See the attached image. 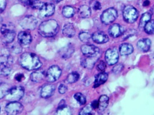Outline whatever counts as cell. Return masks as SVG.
Masks as SVG:
<instances>
[{"mask_svg":"<svg viewBox=\"0 0 154 115\" xmlns=\"http://www.w3.org/2000/svg\"><path fill=\"white\" fill-rule=\"evenodd\" d=\"M19 62L22 67L28 70H37L42 66L38 57L35 53L30 52L22 54L19 59Z\"/></svg>","mask_w":154,"mask_h":115,"instance_id":"obj_1","label":"cell"},{"mask_svg":"<svg viewBox=\"0 0 154 115\" xmlns=\"http://www.w3.org/2000/svg\"><path fill=\"white\" fill-rule=\"evenodd\" d=\"M59 26L57 22L50 19L42 22L38 28V33L44 37H52L59 31Z\"/></svg>","mask_w":154,"mask_h":115,"instance_id":"obj_2","label":"cell"},{"mask_svg":"<svg viewBox=\"0 0 154 115\" xmlns=\"http://www.w3.org/2000/svg\"><path fill=\"white\" fill-rule=\"evenodd\" d=\"M1 33L2 34V40L4 43L8 44L13 42L16 33L15 26L11 22L2 25L1 28Z\"/></svg>","mask_w":154,"mask_h":115,"instance_id":"obj_3","label":"cell"},{"mask_svg":"<svg viewBox=\"0 0 154 115\" xmlns=\"http://www.w3.org/2000/svg\"><path fill=\"white\" fill-rule=\"evenodd\" d=\"M123 18L128 23L135 22L138 17V12L131 5H127L123 10Z\"/></svg>","mask_w":154,"mask_h":115,"instance_id":"obj_4","label":"cell"},{"mask_svg":"<svg viewBox=\"0 0 154 115\" xmlns=\"http://www.w3.org/2000/svg\"><path fill=\"white\" fill-rule=\"evenodd\" d=\"M24 94V89L22 87H15L10 90L6 96L7 100L11 102L18 101L23 97Z\"/></svg>","mask_w":154,"mask_h":115,"instance_id":"obj_5","label":"cell"},{"mask_svg":"<svg viewBox=\"0 0 154 115\" xmlns=\"http://www.w3.org/2000/svg\"><path fill=\"white\" fill-rule=\"evenodd\" d=\"M118 17V12L114 8H109L102 13L100 19L102 22L106 25L113 22Z\"/></svg>","mask_w":154,"mask_h":115,"instance_id":"obj_6","label":"cell"},{"mask_svg":"<svg viewBox=\"0 0 154 115\" xmlns=\"http://www.w3.org/2000/svg\"><path fill=\"white\" fill-rule=\"evenodd\" d=\"M19 24L22 28L26 30L32 31L36 28L37 20L33 16L27 15L20 20Z\"/></svg>","mask_w":154,"mask_h":115,"instance_id":"obj_7","label":"cell"},{"mask_svg":"<svg viewBox=\"0 0 154 115\" xmlns=\"http://www.w3.org/2000/svg\"><path fill=\"white\" fill-rule=\"evenodd\" d=\"M62 70L60 67L57 65L50 67L46 74V78L48 81L53 83L56 81L61 75Z\"/></svg>","mask_w":154,"mask_h":115,"instance_id":"obj_8","label":"cell"},{"mask_svg":"<svg viewBox=\"0 0 154 115\" xmlns=\"http://www.w3.org/2000/svg\"><path fill=\"white\" fill-rule=\"evenodd\" d=\"M23 105L17 102H11L6 105L5 111L8 115H15L20 114L23 110Z\"/></svg>","mask_w":154,"mask_h":115,"instance_id":"obj_9","label":"cell"},{"mask_svg":"<svg viewBox=\"0 0 154 115\" xmlns=\"http://www.w3.org/2000/svg\"><path fill=\"white\" fill-rule=\"evenodd\" d=\"M82 53L85 57H93L98 55H101L99 48L92 44L83 45L81 47Z\"/></svg>","mask_w":154,"mask_h":115,"instance_id":"obj_10","label":"cell"},{"mask_svg":"<svg viewBox=\"0 0 154 115\" xmlns=\"http://www.w3.org/2000/svg\"><path fill=\"white\" fill-rule=\"evenodd\" d=\"M55 5L51 3H44L39 9L38 16L40 18L49 17L53 15L55 12Z\"/></svg>","mask_w":154,"mask_h":115,"instance_id":"obj_11","label":"cell"},{"mask_svg":"<svg viewBox=\"0 0 154 115\" xmlns=\"http://www.w3.org/2000/svg\"><path fill=\"white\" fill-rule=\"evenodd\" d=\"M119 52L115 48L109 49L105 53V59L109 65H113L116 63L119 60Z\"/></svg>","mask_w":154,"mask_h":115,"instance_id":"obj_12","label":"cell"},{"mask_svg":"<svg viewBox=\"0 0 154 115\" xmlns=\"http://www.w3.org/2000/svg\"><path fill=\"white\" fill-rule=\"evenodd\" d=\"M100 56L101 55H98L93 57L84 56V58H82L81 60L82 66L87 69H92L94 66L95 63L98 60Z\"/></svg>","mask_w":154,"mask_h":115,"instance_id":"obj_13","label":"cell"},{"mask_svg":"<svg viewBox=\"0 0 154 115\" xmlns=\"http://www.w3.org/2000/svg\"><path fill=\"white\" fill-rule=\"evenodd\" d=\"M18 40L19 43L20 45L27 46L32 42V36L28 31H20L18 34Z\"/></svg>","mask_w":154,"mask_h":115,"instance_id":"obj_14","label":"cell"},{"mask_svg":"<svg viewBox=\"0 0 154 115\" xmlns=\"http://www.w3.org/2000/svg\"><path fill=\"white\" fill-rule=\"evenodd\" d=\"M75 52L74 46L72 44H68L59 50V55L63 59L71 58Z\"/></svg>","mask_w":154,"mask_h":115,"instance_id":"obj_15","label":"cell"},{"mask_svg":"<svg viewBox=\"0 0 154 115\" xmlns=\"http://www.w3.org/2000/svg\"><path fill=\"white\" fill-rule=\"evenodd\" d=\"M91 38L93 41L98 44L105 43L109 40V37L103 31H96L91 36Z\"/></svg>","mask_w":154,"mask_h":115,"instance_id":"obj_16","label":"cell"},{"mask_svg":"<svg viewBox=\"0 0 154 115\" xmlns=\"http://www.w3.org/2000/svg\"><path fill=\"white\" fill-rule=\"evenodd\" d=\"M55 87L54 85L51 84L44 85L41 90V97L44 98H48L51 97L54 93Z\"/></svg>","mask_w":154,"mask_h":115,"instance_id":"obj_17","label":"cell"},{"mask_svg":"<svg viewBox=\"0 0 154 115\" xmlns=\"http://www.w3.org/2000/svg\"><path fill=\"white\" fill-rule=\"evenodd\" d=\"M123 33L124 28L118 24H114L109 28V34L113 38H117L119 36H122Z\"/></svg>","mask_w":154,"mask_h":115,"instance_id":"obj_18","label":"cell"},{"mask_svg":"<svg viewBox=\"0 0 154 115\" xmlns=\"http://www.w3.org/2000/svg\"><path fill=\"white\" fill-rule=\"evenodd\" d=\"M151 41L149 38H143L140 40L137 43V47L141 51L146 52L149 51L151 47Z\"/></svg>","mask_w":154,"mask_h":115,"instance_id":"obj_19","label":"cell"},{"mask_svg":"<svg viewBox=\"0 0 154 115\" xmlns=\"http://www.w3.org/2000/svg\"><path fill=\"white\" fill-rule=\"evenodd\" d=\"M62 33L64 36L69 38H71L75 36L76 31L72 24L68 23L64 25L62 29Z\"/></svg>","mask_w":154,"mask_h":115,"instance_id":"obj_20","label":"cell"},{"mask_svg":"<svg viewBox=\"0 0 154 115\" xmlns=\"http://www.w3.org/2000/svg\"><path fill=\"white\" fill-rule=\"evenodd\" d=\"M108 79V74L106 72H101L95 76V82L94 87L97 88L101 85L102 84H104Z\"/></svg>","mask_w":154,"mask_h":115,"instance_id":"obj_21","label":"cell"},{"mask_svg":"<svg viewBox=\"0 0 154 115\" xmlns=\"http://www.w3.org/2000/svg\"><path fill=\"white\" fill-rule=\"evenodd\" d=\"M31 80L35 83H40L46 78V74L43 71H36L31 74Z\"/></svg>","mask_w":154,"mask_h":115,"instance_id":"obj_22","label":"cell"},{"mask_svg":"<svg viewBox=\"0 0 154 115\" xmlns=\"http://www.w3.org/2000/svg\"><path fill=\"white\" fill-rule=\"evenodd\" d=\"M78 13L80 18H89L91 13V8L87 5H82L79 9Z\"/></svg>","mask_w":154,"mask_h":115,"instance_id":"obj_23","label":"cell"},{"mask_svg":"<svg viewBox=\"0 0 154 115\" xmlns=\"http://www.w3.org/2000/svg\"><path fill=\"white\" fill-rule=\"evenodd\" d=\"M133 47L131 44L129 43H124L120 46L119 51L122 55L126 56L133 53Z\"/></svg>","mask_w":154,"mask_h":115,"instance_id":"obj_24","label":"cell"},{"mask_svg":"<svg viewBox=\"0 0 154 115\" xmlns=\"http://www.w3.org/2000/svg\"><path fill=\"white\" fill-rule=\"evenodd\" d=\"M13 62V58L11 55H5L0 56V67L10 66Z\"/></svg>","mask_w":154,"mask_h":115,"instance_id":"obj_25","label":"cell"},{"mask_svg":"<svg viewBox=\"0 0 154 115\" xmlns=\"http://www.w3.org/2000/svg\"><path fill=\"white\" fill-rule=\"evenodd\" d=\"M109 98L107 96H100L98 101V107L100 111H103L109 105Z\"/></svg>","mask_w":154,"mask_h":115,"instance_id":"obj_26","label":"cell"},{"mask_svg":"<svg viewBox=\"0 0 154 115\" xmlns=\"http://www.w3.org/2000/svg\"><path fill=\"white\" fill-rule=\"evenodd\" d=\"M11 88L9 84L5 83H0V99L6 97Z\"/></svg>","mask_w":154,"mask_h":115,"instance_id":"obj_27","label":"cell"},{"mask_svg":"<svg viewBox=\"0 0 154 115\" xmlns=\"http://www.w3.org/2000/svg\"><path fill=\"white\" fill-rule=\"evenodd\" d=\"M8 45H9L8 46V49H9L10 52L11 53L17 55V54L21 53L22 51V47L19 43H14L13 44H12V43H10Z\"/></svg>","mask_w":154,"mask_h":115,"instance_id":"obj_28","label":"cell"},{"mask_svg":"<svg viewBox=\"0 0 154 115\" xmlns=\"http://www.w3.org/2000/svg\"><path fill=\"white\" fill-rule=\"evenodd\" d=\"M55 114L60 115H72V112L71 108L68 106H67L66 105L64 106L58 107Z\"/></svg>","mask_w":154,"mask_h":115,"instance_id":"obj_29","label":"cell"},{"mask_svg":"<svg viewBox=\"0 0 154 115\" xmlns=\"http://www.w3.org/2000/svg\"><path fill=\"white\" fill-rule=\"evenodd\" d=\"M151 18V15L149 13H145L142 15L140 22V24H139V27L140 29H142L145 27V25L150 21Z\"/></svg>","mask_w":154,"mask_h":115,"instance_id":"obj_30","label":"cell"},{"mask_svg":"<svg viewBox=\"0 0 154 115\" xmlns=\"http://www.w3.org/2000/svg\"><path fill=\"white\" fill-rule=\"evenodd\" d=\"M62 13L64 16L66 18H71L75 14V10L72 6H66L63 9Z\"/></svg>","mask_w":154,"mask_h":115,"instance_id":"obj_31","label":"cell"},{"mask_svg":"<svg viewBox=\"0 0 154 115\" xmlns=\"http://www.w3.org/2000/svg\"><path fill=\"white\" fill-rule=\"evenodd\" d=\"M80 75L77 72H72L70 73L67 77L66 81L68 83H75L79 79Z\"/></svg>","mask_w":154,"mask_h":115,"instance_id":"obj_32","label":"cell"},{"mask_svg":"<svg viewBox=\"0 0 154 115\" xmlns=\"http://www.w3.org/2000/svg\"><path fill=\"white\" fill-rule=\"evenodd\" d=\"M94 114V109L91 106V105H88L84 107L79 112L80 115H91Z\"/></svg>","mask_w":154,"mask_h":115,"instance_id":"obj_33","label":"cell"},{"mask_svg":"<svg viewBox=\"0 0 154 115\" xmlns=\"http://www.w3.org/2000/svg\"><path fill=\"white\" fill-rule=\"evenodd\" d=\"M154 21L153 20H150L147 22L145 27V31L149 34H153L154 33Z\"/></svg>","mask_w":154,"mask_h":115,"instance_id":"obj_34","label":"cell"},{"mask_svg":"<svg viewBox=\"0 0 154 115\" xmlns=\"http://www.w3.org/2000/svg\"><path fill=\"white\" fill-rule=\"evenodd\" d=\"M91 34L86 31H82L79 34V38L81 40V41L84 43H88L89 42L91 39Z\"/></svg>","mask_w":154,"mask_h":115,"instance_id":"obj_35","label":"cell"},{"mask_svg":"<svg viewBox=\"0 0 154 115\" xmlns=\"http://www.w3.org/2000/svg\"><path fill=\"white\" fill-rule=\"evenodd\" d=\"M44 4V3H43L40 0H31L28 5L31 6L33 9H40Z\"/></svg>","mask_w":154,"mask_h":115,"instance_id":"obj_36","label":"cell"},{"mask_svg":"<svg viewBox=\"0 0 154 115\" xmlns=\"http://www.w3.org/2000/svg\"><path fill=\"white\" fill-rule=\"evenodd\" d=\"M74 98L77 102L82 105H85L86 103V98L85 97V96L83 94H82V93H76L74 96Z\"/></svg>","mask_w":154,"mask_h":115,"instance_id":"obj_37","label":"cell"},{"mask_svg":"<svg viewBox=\"0 0 154 115\" xmlns=\"http://www.w3.org/2000/svg\"><path fill=\"white\" fill-rule=\"evenodd\" d=\"M11 70V69L10 67L9 66H6L2 67L1 73V74L4 76H7L10 74V72Z\"/></svg>","mask_w":154,"mask_h":115,"instance_id":"obj_38","label":"cell"},{"mask_svg":"<svg viewBox=\"0 0 154 115\" xmlns=\"http://www.w3.org/2000/svg\"><path fill=\"white\" fill-rule=\"evenodd\" d=\"M137 31H134V30H129L128 31H125L123 35V40H126L128 39V38L132 37V36H134V34H136V32Z\"/></svg>","mask_w":154,"mask_h":115,"instance_id":"obj_39","label":"cell"},{"mask_svg":"<svg viewBox=\"0 0 154 115\" xmlns=\"http://www.w3.org/2000/svg\"><path fill=\"white\" fill-rule=\"evenodd\" d=\"M123 68H124V66L122 65V64L120 63V64L116 65V66L113 67L112 71H113V73L117 74L120 73L121 71H122Z\"/></svg>","mask_w":154,"mask_h":115,"instance_id":"obj_40","label":"cell"},{"mask_svg":"<svg viewBox=\"0 0 154 115\" xmlns=\"http://www.w3.org/2000/svg\"><path fill=\"white\" fill-rule=\"evenodd\" d=\"M106 63L104 61H100L98 63V65L97 66V69L99 71H103L105 70V69H106Z\"/></svg>","mask_w":154,"mask_h":115,"instance_id":"obj_41","label":"cell"},{"mask_svg":"<svg viewBox=\"0 0 154 115\" xmlns=\"http://www.w3.org/2000/svg\"><path fill=\"white\" fill-rule=\"evenodd\" d=\"M6 6V0H0V13H2Z\"/></svg>","mask_w":154,"mask_h":115,"instance_id":"obj_42","label":"cell"},{"mask_svg":"<svg viewBox=\"0 0 154 115\" xmlns=\"http://www.w3.org/2000/svg\"><path fill=\"white\" fill-rule=\"evenodd\" d=\"M58 89H59V93L62 94H64V93L67 92V87L65 85H64V84H60L59 87Z\"/></svg>","mask_w":154,"mask_h":115,"instance_id":"obj_43","label":"cell"},{"mask_svg":"<svg viewBox=\"0 0 154 115\" xmlns=\"http://www.w3.org/2000/svg\"><path fill=\"white\" fill-rule=\"evenodd\" d=\"M93 8H94V10H100L101 8H102L100 3L98 1H96V2H95V3L93 4Z\"/></svg>","mask_w":154,"mask_h":115,"instance_id":"obj_44","label":"cell"},{"mask_svg":"<svg viewBox=\"0 0 154 115\" xmlns=\"http://www.w3.org/2000/svg\"><path fill=\"white\" fill-rule=\"evenodd\" d=\"M91 106L92 107V108L94 110L98 108V101H93L91 104Z\"/></svg>","mask_w":154,"mask_h":115,"instance_id":"obj_45","label":"cell"},{"mask_svg":"<svg viewBox=\"0 0 154 115\" xmlns=\"http://www.w3.org/2000/svg\"><path fill=\"white\" fill-rule=\"evenodd\" d=\"M23 78H24V75L21 74H18L15 76V79L18 81H21L23 80Z\"/></svg>","mask_w":154,"mask_h":115,"instance_id":"obj_46","label":"cell"},{"mask_svg":"<svg viewBox=\"0 0 154 115\" xmlns=\"http://www.w3.org/2000/svg\"><path fill=\"white\" fill-rule=\"evenodd\" d=\"M20 2H22L23 4H29V2L31 1V0H19Z\"/></svg>","mask_w":154,"mask_h":115,"instance_id":"obj_47","label":"cell"},{"mask_svg":"<svg viewBox=\"0 0 154 115\" xmlns=\"http://www.w3.org/2000/svg\"><path fill=\"white\" fill-rule=\"evenodd\" d=\"M149 4H150V2H149V0H145V1H144L143 4V5L144 6H149Z\"/></svg>","mask_w":154,"mask_h":115,"instance_id":"obj_48","label":"cell"},{"mask_svg":"<svg viewBox=\"0 0 154 115\" xmlns=\"http://www.w3.org/2000/svg\"><path fill=\"white\" fill-rule=\"evenodd\" d=\"M54 3L55 4H58V3H59L60 2H61L62 1H63V0H52Z\"/></svg>","mask_w":154,"mask_h":115,"instance_id":"obj_49","label":"cell"},{"mask_svg":"<svg viewBox=\"0 0 154 115\" xmlns=\"http://www.w3.org/2000/svg\"><path fill=\"white\" fill-rule=\"evenodd\" d=\"M0 113H1V107H0Z\"/></svg>","mask_w":154,"mask_h":115,"instance_id":"obj_50","label":"cell"}]
</instances>
